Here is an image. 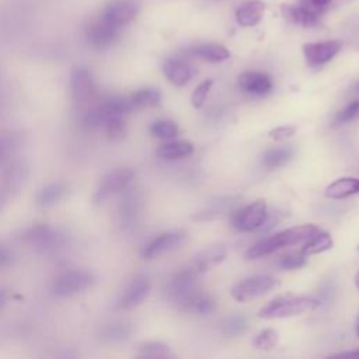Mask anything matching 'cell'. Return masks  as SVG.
Returning <instances> with one entry per match:
<instances>
[{"instance_id":"cell-4","label":"cell","mask_w":359,"mask_h":359,"mask_svg":"<svg viewBox=\"0 0 359 359\" xmlns=\"http://www.w3.org/2000/svg\"><path fill=\"white\" fill-rule=\"evenodd\" d=\"M122 28L111 22L102 14L91 18L86 25V38L95 49H107L116 42Z\"/></svg>"},{"instance_id":"cell-41","label":"cell","mask_w":359,"mask_h":359,"mask_svg":"<svg viewBox=\"0 0 359 359\" xmlns=\"http://www.w3.org/2000/svg\"><path fill=\"white\" fill-rule=\"evenodd\" d=\"M294 133H296V126H293V125H283V126H278V128L272 129L269 132V137L276 140V142H280V140L289 139Z\"/></svg>"},{"instance_id":"cell-42","label":"cell","mask_w":359,"mask_h":359,"mask_svg":"<svg viewBox=\"0 0 359 359\" xmlns=\"http://www.w3.org/2000/svg\"><path fill=\"white\" fill-rule=\"evenodd\" d=\"M11 261H13L11 251L6 245L0 244V268H4L7 265H10Z\"/></svg>"},{"instance_id":"cell-10","label":"cell","mask_w":359,"mask_h":359,"mask_svg":"<svg viewBox=\"0 0 359 359\" xmlns=\"http://www.w3.org/2000/svg\"><path fill=\"white\" fill-rule=\"evenodd\" d=\"M70 93L77 104H87L97 95V84L87 67H76L70 74Z\"/></svg>"},{"instance_id":"cell-36","label":"cell","mask_w":359,"mask_h":359,"mask_svg":"<svg viewBox=\"0 0 359 359\" xmlns=\"http://www.w3.org/2000/svg\"><path fill=\"white\" fill-rule=\"evenodd\" d=\"M18 147V136L11 132H0V163L8 158Z\"/></svg>"},{"instance_id":"cell-17","label":"cell","mask_w":359,"mask_h":359,"mask_svg":"<svg viewBox=\"0 0 359 359\" xmlns=\"http://www.w3.org/2000/svg\"><path fill=\"white\" fill-rule=\"evenodd\" d=\"M240 198L238 196H220V198H216L210 202H208V205L199 210L198 213H195L192 216V220H196V222H210V220H215L217 217H222L223 215L229 213L234 205L237 203Z\"/></svg>"},{"instance_id":"cell-30","label":"cell","mask_w":359,"mask_h":359,"mask_svg":"<svg viewBox=\"0 0 359 359\" xmlns=\"http://www.w3.org/2000/svg\"><path fill=\"white\" fill-rule=\"evenodd\" d=\"M220 328L226 337H238L247 331L248 318L240 313L230 314L222 320Z\"/></svg>"},{"instance_id":"cell-9","label":"cell","mask_w":359,"mask_h":359,"mask_svg":"<svg viewBox=\"0 0 359 359\" xmlns=\"http://www.w3.org/2000/svg\"><path fill=\"white\" fill-rule=\"evenodd\" d=\"M268 219L266 205L258 199L233 215V227L238 231H254L261 229Z\"/></svg>"},{"instance_id":"cell-34","label":"cell","mask_w":359,"mask_h":359,"mask_svg":"<svg viewBox=\"0 0 359 359\" xmlns=\"http://www.w3.org/2000/svg\"><path fill=\"white\" fill-rule=\"evenodd\" d=\"M132 334L130 324L126 323H115L107 325L101 331V338L105 341H122L126 339Z\"/></svg>"},{"instance_id":"cell-13","label":"cell","mask_w":359,"mask_h":359,"mask_svg":"<svg viewBox=\"0 0 359 359\" xmlns=\"http://www.w3.org/2000/svg\"><path fill=\"white\" fill-rule=\"evenodd\" d=\"M150 280L146 275H137L132 279V282L125 289L123 294L116 303V309L119 310H130L137 307L149 294Z\"/></svg>"},{"instance_id":"cell-38","label":"cell","mask_w":359,"mask_h":359,"mask_svg":"<svg viewBox=\"0 0 359 359\" xmlns=\"http://www.w3.org/2000/svg\"><path fill=\"white\" fill-rule=\"evenodd\" d=\"M212 84H213L212 80H205L196 86V88L194 90V93L191 95V104L194 108H201L205 104V100L210 91Z\"/></svg>"},{"instance_id":"cell-22","label":"cell","mask_w":359,"mask_h":359,"mask_svg":"<svg viewBox=\"0 0 359 359\" xmlns=\"http://www.w3.org/2000/svg\"><path fill=\"white\" fill-rule=\"evenodd\" d=\"M189 52L209 63H220L230 57V52L220 43H201L194 46Z\"/></svg>"},{"instance_id":"cell-45","label":"cell","mask_w":359,"mask_h":359,"mask_svg":"<svg viewBox=\"0 0 359 359\" xmlns=\"http://www.w3.org/2000/svg\"><path fill=\"white\" fill-rule=\"evenodd\" d=\"M355 285H356V287H358V290H359V271H358L356 275H355Z\"/></svg>"},{"instance_id":"cell-18","label":"cell","mask_w":359,"mask_h":359,"mask_svg":"<svg viewBox=\"0 0 359 359\" xmlns=\"http://www.w3.org/2000/svg\"><path fill=\"white\" fill-rule=\"evenodd\" d=\"M163 72L167 80L174 86L187 84L195 74V69L188 62L178 57L167 59L163 65Z\"/></svg>"},{"instance_id":"cell-37","label":"cell","mask_w":359,"mask_h":359,"mask_svg":"<svg viewBox=\"0 0 359 359\" xmlns=\"http://www.w3.org/2000/svg\"><path fill=\"white\" fill-rule=\"evenodd\" d=\"M307 257L300 251V252H289L286 255H282L278 259V266L286 271H293V269H299L306 264Z\"/></svg>"},{"instance_id":"cell-44","label":"cell","mask_w":359,"mask_h":359,"mask_svg":"<svg viewBox=\"0 0 359 359\" xmlns=\"http://www.w3.org/2000/svg\"><path fill=\"white\" fill-rule=\"evenodd\" d=\"M7 300H8V292L4 290V289H1V290H0V309H3V307L6 306Z\"/></svg>"},{"instance_id":"cell-33","label":"cell","mask_w":359,"mask_h":359,"mask_svg":"<svg viewBox=\"0 0 359 359\" xmlns=\"http://www.w3.org/2000/svg\"><path fill=\"white\" fill-rule=\"evenodd\" d=\"M137 212H139V198L136 195V192H129L123 201H122V205H121V217H122V222L129 224L132 223L136 216H137Z\"/></svg>"},{"instance_id":"cell-7","label":"cell","mask_w":359,"mask_h":359,"mask_svg":"<svg viewBox=\"0 0 359 359\" xmlns=\"http://www.w3.org/2000/svg\"><path fill=\"white\" fill-rule=\"evenodd\" d=\"M276 285H278V280L272 276L255 275L236 283L231 289V296L234 300L245 303L268 293Z\"/></svg>"},{"instance_id":"cell-39","label":"cell","mask_w":359,"mask_h":359,"mask_svg":"<svg viewBox=\"0 0 359 359\" xmlns=\"http://www.w3.org/2000/svg\"><path fill=\"white\" fill-rule=\"evenodd\" d=\"M332 0H299L297 4H300L303 8H306L309 13L317 15L321 18L327 7L331 4Z\"/></svg>"},{"instance_id":"cell-12","label":"cell","mask_w":359,"mask_h":359,"mask_svg":"<svg viewBox=\"0 0 359 359\" xmlns=\"http://www.w3.org/2000/svg\"><path fill=\"white\" fill-rule=\"evenodd\" d=\"M137 11H139L137 0H109L104 6L100 14H102L115 25L123 28L132 20H135Z\"/></svg>"},{"instance_id":"cell-6","label":"cell","mask_w":359,"mask_h":359,"mask_svg":"<svg viewBox=\"0 0 359 359\" xmlns=\"http://www.w3.org/2000/svg\"><path fill=\"white\" fill-rule=\"evenodd\" d=\"M133 177H135V171L129 167H119V168L111 170L101 178L93 195V202L100 205L104 201H107L111 195L123 191L130 184Z\"/></svg>"},{"instance_id":"cell-1","label":"cell","mask_w":359,"mask_h":359,"mask_svg":"<svg viewBox=\"0 0 359 359\" xmlns=\"http://www.w3.org/2000/svg\"><path fill=\"white\" fill-rule=\"evenodd\" d=\"M318 231H320V229L314 224H302V226L286 229L283 231L269 236V237L258 241L257 244L251 245L248 248V251L245 252V257L248 259H257V258L269 255L282 247L303 243Z\"/></svg>"},{"instance_id":"cell-28","label":"cell","mask_w":359,"mask_h":359,"mask_svg":"<svg viewBox=\"0 0 359 359\" xmlns=\"http://www.w3.org/2000/svg\"><path fill=\"white\" fill-rule=\"evenodd\" d=\"M137 356L144 359H172L175 355L168 345L157 341H149L139 346Z\"/></svg>"},{"instance_id":"cell-11","label":"cell","mask_w":359,"mask_h":359,"mask_svg":"<svg viewBox=\"0 0 359 359\" xmlns=\"http://www.w3.org/2000/svg\"><path fill=\"white\" fill-rule=\"evenodd\" d=\"M342 42L338 39H327L320 42H311L303 45V55L306 62L310 66H321L331 59L341 50Z\"/></svg>"},{"instance_id":"cell-19","label":"cell","mask_w":359,"mask_h":359,"mask_svg":"<svg viewBox=\"0 0 359 359\" xmlns=\"http://www.w3.org/2000/svg\"><path fill=\"white\" fill-rule=\"evenodd\" d=\"M265 13V3L261 0H247L236 8V21L241 27L257 25Z\"/></svg>"},{"instance_id":"cell-40","label":"cell","mask_w":359,"mask_h":359,"mask_svg":"<svg viewBox=\"0 0 359 359\" xmlns=\"http://www.w3.org/2000/svg\"><path fill=\"white\" fill-rule=\"evenodd\" d=\"M359 116V100L349 102L344 109H341L337 115V121L339 123H346Z\"/></svg>"},{"instance_id":"cell-16","label":"cell","mask_w":359,"mask_h":359,"mask_svg":"<svg viewBox=\"0 0 359 359\" xmlns=\"http://www.w3.org/2000/svg\"><path fill=\"white\" fill-rule=\"evenodd\" d=\"M238 87L251 95L262 97L271 93L273 84L272 79L266 73L261 72H244L238 77Z\"/></svg>"},{"instance_id":"cell-24","label":"cell","mask_w":359,"mask_h":359,"mask_svg":"<svg viewBox=\"0 0 359 359\" xmlns=\"http://www.w3.org/2000/svg\"><path fill=\"white\" fill-rule=\"evenodd\" d=\"M181 309L191 311V313H198V314H210L216 310V302L215 299L208 294L202 293L201 290H196L182 306Z\"/></svg>"},{"instance_id":"cell-15","label":"cell","mask_w":359,"mask_h":359,"mask_svg":"<svg viewBox=\"0 0 359 359\" xmlns=\"http://www.w3.org/2000/svg\"><path fill=\"white\" fill-rule=\"evenodd\" d=\"M185 240V236L181 233H164L153 238L150 243H147L143 250H142V258L144 259H151L156 258L167 251H171L177 248L180 244H182Z\"/></svg>"},{"instance_id":"cell-25","label":"cell","mask_w":359,"mask_h":359,"mask_svg":"<svg viewBox=\"0 0 359 359\" xmlns=\"http://www.w3.org/2000/svg\"><path fill=\"white\" fill-rule=\"evenodd\" d=\"M67 194V184L63 181L52 182L43 187L38 195V205L41 208H50L59 203Z\"/></svg>"},{"instance_id":"cell-46","label":"cell","mask_w":359,"mask_h":359,"mask_svg":"<svg viewBox=\"0 0 359 359\" xmlns=\"http://www.w3.org/2000/svg\"><path fill=\"white\" fill-rule=\"evenodd\" d=\"M358 335H359V323H358Z\"/></svg>"},{"instance_id":"cell-14","label":"cell","mask_w":359,"mask_h":359,"mask_svg":"<svg viewBox=\"0 0 359 359\" xmlns=\"http://www.w3.org/2000/svg\"><path fill=\"white\" fill-rule=\"evenodd\" d=\"M22 240L35 245L36 248L49 250L62 243V236L48 224H35L22 231Z\"/></svg>"},{"instance_id":"cell-8","label":"cell","mask_w":359,"mask_h":359,"mask_svg":"<svg viewBox=\"0 0 359 359\" xmlns=\"http://www.w3.org/2000/svg\"><path fill=\"white\" fill-rule=\"evenodd\" d=\"M28 175V168L24 161L10 163L1 172L0 178V209L8 203L22 187Z\"/></svg>"},{"instance_id":"cell-21","label":"cell","mask_w":359,"mask_h":359,"mask_svg":"<svg viewBox=\"0 0 359 359\" xmlns=\"http://www.w3.org/2000/svg\"><path fill=\"white\" fill-rule=\"evenodd\" d=\"M356 194H359V178L353 177H342L335 180L325 188L324 192V195L331 199H344Z\"/></svg>"},{"instance_id":"cell-2","label":"cell","mask_w":359,"mask_h":359,"mask_svg":"<svg viewBox=\"0 0 359 359\" xmlns=\"http://www.w3.org/2000/svg\"><path fill=\"white\" fill-rule=\"evenodd\" d=\"M320 300L314 297H294V296H280L273 299L265 307L258 311L259 318L272 320V318H286L299 316L306 311H311L320 306Z\"/></svg>"},{"instance_id":"cell-3","label":"cell","mask_w":359,"mask_h":359,"mask_svg":"<svg viewBox=\"0 0 359 359\" xmlns=\"http://www.w3.org/2000/svg\"><path fill=\"white\" fill-rule=\"evenodd\" d=\"M94 273L83 269H72L60 273L52 285V293L57 297H69L81 293L95 283Z\"/></svg>"},{"instance_id":"cell-31","label":"cell","mask_w":359,"mask_h":359,"mask_svg":"<svg viewBox=\"0 0 359 359\" xmlns=\"http://www.w3.org/2000/svg\"><path fill=\"white\" fill-rule=\"evenodd\" d=\"M332 247V238L325 231H318L314 236H311L309 240L304 241V245L302 248V252L309 257L314 254H320L325 250H330Z\"/></svg>"},{"instance_id":"cell-29","label":"cell","mask_w":359,"mask_h":359,"mask_svg":"<svg viewBox=\"0 0 359 359\" xmlns=\"http://www.w3.org/2000/svg\"><path fill=\"white\" fill-rule=\"evenodd\" d=\"M293 157V149L290 146L272 147L264 153L262 163L266 168L273 170L285 165Z\"/></svg>"},{"instance_id":"cell-26","label":"cell","mask_w":359,"mask_h":359,"mask_svg":"<svg viewBox=\"0 0 359 359\" xmlns=\"http://www.w3.org/2000/svg\"><path fill=\"white\" fill-rule=\"evenodd\" d=\"M283 15L297 24V25H303V27H314L320 22V18L313 15L311 13H309L307 10H304L302 6L299 4H283L280 7Z\"/></svg>"},{"instance_id":"cell-20","label":"cell","mask_w":359,"mask_h":359,"mask_svg":"<svg viewBox=\"0 0 359 359\" xmlns=\"http://www.w3.org/2000/svg\"><path fill=\"white\" fill-rule=\"evenodd\" d=\"M226 247L224 245H212L202 250L192 261V266H195L201 273L206 272L209 268L217 265L226 258Z\"/></svg>"},{"instance_id":"cell-27","label":"cell","mask_w":359,"mask_h":359,"mask_svg":"<svg viewBox=\"0 0 359 359\" xmlns=\"http://www.w3.org/2000/svg\"><path fill=\"white\" fill-rule=\"evenodd\" d=\"M133 108H153L160 105L161 101V94L157 88L151 87H144L137 91H135L129 97Z\"/></svg>"},{"instance_id":"cell-43","label":"cell","mask_w":359,"mask_h":359,"mask_svg":"<svg viewBox=\"0 0 359 359\" xmlns=\"http://www.w3.org/2000/svg\"><path fill=\"white\" fill-rule=\"evenodd\" d=\"M332 358H358L359 359V349L351 351V352H342V353H335Z\"/></svg>"},{"instance_id":"cell-32","label":"cell","mask_w":359,"mask_h":359,"mask_svg":"<svg viewBox=\"0 0 359 359\" xmlns=\"http://www.w3.org/2000/svg\"><path fill=\"white\" fill-rule=\"evenodd\" d=\"M180 129L175 122L167 121V119H158L154 121L150 126V133L151 136L161 139V140H171L178 135Z\"/></svg>"},{"instance_id":"cell-5","label":"cell","mask_w":359,"mask_h":359,"mask_svg":"<svg viewBox=\"0 0 359 359\" xmlns=\"http://www.w3.org/2000/svg\"><path fill=\"white\" fill-rule=\"evenodd\" d=\"M201 275L202 273L191 264L187 268L177 272L172 276V279L168 282V286H167L168 297L181 307L198 290L196 279Z\"/></svg>"},{"instance_id":"cell-23","label":"cell","mask_w":359,"mask_h":359,"mask_svg":"<svg viewBox=\"0 0 359 359\" xmlns=\"http://www.w3.org/2000/svg\"><path fill=\"white\" fill-rule=\"evenodd\" d=\"M194 153V144L187 140H175V142H165L157 149L158 157L164 160H178L188 157Z\"/></svg>"},{"instance_id":"cell-35","label":"cell","mask_w":359,"mask_h":359,"mask_svg":"<svg viewBox=\"0 0 359 359\" xmlns=\"http://www.w3.org/2000/svg\"><path fill=\"white\" fill-rule=\"evenodd\" d=\"M278 341H279L278 331L272 328H266L255 335V338L252 339V345L259 351H269L278 345Z\"/></svg>"}]
</instances>
